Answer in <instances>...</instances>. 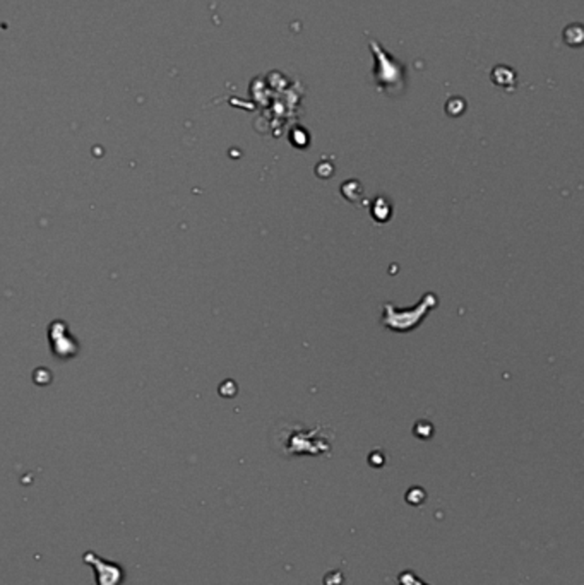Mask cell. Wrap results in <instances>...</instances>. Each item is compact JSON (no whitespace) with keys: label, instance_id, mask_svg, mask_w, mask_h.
Returning a JSON list of instances; mask_svg holds the SVG:
<instances>
[{"label":"cell","instance_id":"1","mask_svg":"<svg viewBox=\"0 0 584 585\" xmlns=\"http://www.w3.org/2000/svg\"><path fill=\"white\" fill-rule=\"evenodd\" d=\"M84 561L94 566L96 570V585H120L124 582L125 574L122 566L114 561H107L105 558L98 556L96 553L88 551L84 554Z\"/></svg>","mask_w":584,"mask_h":585}]
</instances>
